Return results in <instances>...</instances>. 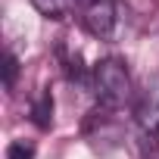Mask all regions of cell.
<instances>
[{"label": "cell", "instance_id": "obj_1", "mask_svg": "<svg viewBox=\"0 0 159 159\" xmlns=\"http://www.w3.org/2000/svg\"><path fill=\"white\" fill-rule=\"evenodd\" d=\"M94 94L106 109H122L125 103H131L134 88H131V75L122 59L106 56L94 66Z\"/></svg>", "mask_w": 159, "mask_h": 159}, {"label": "cell", "instance_id": "obj_8", "mask_svg": "<svg viewBox=\"0 0 159 159\" xmlns=\"http://www.w3.org/2000/svg\"><path fill=\"white\" fill-rule=\"evenodd\" d=\"M88 3H97V0H88Z\"/></svg>", "mask_w": 159, "mask_h": 159}, {"label": "cell", "instance_id": "obj_5", "mask_svg": "<svg viewBox=\"0 0 159 159\" xmlns=\"http://www.w3.org/2000/svg\"><path fill=\"white\" fill-rule=\"evenodd\" d=\"M31 7H34V10L44 16V19L59 22V19H66V16H69L72 0H31Z\"/></svg>", "mask_w": 159, "mask_h": 159}, {"label": "cell", "instance_id": "obj_4", "mask_svg": "<svg viewBox=\"0 0 159 159\" xmlns=\"http://www.w3.org/2000/svg\"><path fill=\"white\" fill-rule=\"evenodd\" d=\"M31 122L38 128H44V131L53 125V97H50V91H41L34 97V103H31Z\"/></svg>", "mask_w": 159, "mask_h": 159}, {"label": "cell", "instance_id": "obj_6", "mask_svg": "<svg viewBox=\"0 0 159 159\" xmlns=\"http://www.w3.org/2000/svg\"><path fill=\"white\" fill-rule=\"evenodd\" d=\"M16 78H19V59H16L13 50H7V56H3V84H7V91L16 88Z\"/></svg>", "mask_w": 159, "mask_h": 159}, {"label": "cell", "instance_id": "obj_2", "mask_svg": "<svg viewBox=\"0 0 159 159\" xmlns=\"http://www.w3.org/2000/svg\"><path fill=\"white\" fill-rule=\"evenodd\" d=\"M134 119H137V128L143 131V137H150L156 143V137H159V75L150 78L147 88L140 91L137 106H134Z\"/></svg>", "mask_w": 159, "mask_h": 159}, {"label": "cell", "instance_id": "obj_3", "mask_svg": "<svg viewBox=\"0 0 159 159\" xmlns=\"http://www.w3.org/2000/svg\"><path fill=\"white\" fill-rule=\"evenodd\" d=\"M84 28L94 38H112L116 31V3L112 0H97V3L84 7Z\"/></svg>", "mask_w": 159, "mask_h": 159}, {"label": "cell", "instance_id": "obj_7", "mask_svg": "<svg viewBox=\"0 0 159 159\" xmlns=\"http://www.w3.org/2000/svg\"><path fill=\"white\" fill-rule=\"evenodd\" d=\"M7 159H34V143L31 140H13L7 147Z\"/></svg>", "mask_w": 159, "mask_h": 159}]
</instances>
